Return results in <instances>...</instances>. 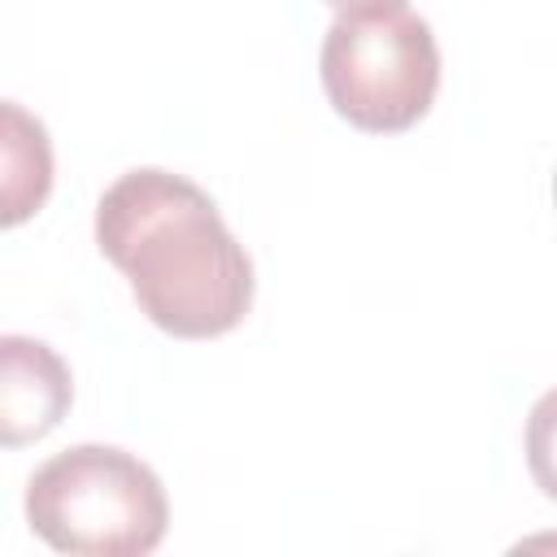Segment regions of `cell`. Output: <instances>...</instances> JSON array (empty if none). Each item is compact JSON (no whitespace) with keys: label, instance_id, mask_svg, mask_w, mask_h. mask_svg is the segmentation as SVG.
Returning a JSON list of instances; mask_svg holds the SVG:
<instances>
[{"label":"cell","instance_id":"1","mask_svg":"<svg viewBox=\"0 0 557 557\" xmlns=\"http://www.w3.org/2000/svg\"><path fill=\"white\" fill-rule=\"evenodd\" d=\"M96 244L131 278L152 326L213 339L252 309V261L209 191L170 170H131L96 205Z\"/></svg>","mask_w":557,"mask_h":557},{"label":"cell","instance_id":"2","mask_svg":"<svg viewBox=\"0 0 557 557\" xmlns=\"http://www.w3.org/2000/svg\"><path fill=\"white\" fill-rule=\"evenodd\" d=\"M26 518L44 544L70 557H139L165 535V487L135 453L74 444L26 483Z\"/></svg>","mask_w":557,"mask_h":557},{"label":"cell","instance_id":"3","mask_svg":"<svg viewBox=\"0 0 557 557\" xmlns=\"http://www.w3.org/2000/svg\"><path fill=\"white\" fill-rule=\"evenodd\" d=\"M322 87L357 131H409L435 100L440 48L431 26L409 9L339 13L322 39Z\"/></svg>","mask_w":557,"mask_h":557},{"label":"cell","instance_id":"4","mask_svg":"<svg viewBox=\"0 0 557 557\" xmlns=\"http://www.w3.org/2000/svg\"><path fill=\"white\" fill-rule=\"evenodd\" d=\"M70 366L30 335L0 339V440L9 448L48 435L70 409Z\"/></svg>","mask_w":557,"mask_h":557},{"label":"cell","instance_id":"5","mask_svg":"<svg viewBox=\"0 0 557 557\" xmlns=\"http://www.w3.org/2000/svg\"><path fill=\"white\" fill-rule=\"evenodd\" d=\"M4 135H0V152H4V165H0V222L4 226H17L26 222L44 200H48V187H52V144H48V131L39 117H30L17 100H4Z\"/></svg>","mask_w":557,"mask_h":557},{"label":"cell","instance_id":"6","mask_svg":"<svg viewBox=\"0 0 557 557\" xmlns=\"http://www.w3.org/2000/svg\"><path fill=\"white\" fill-rule=\"evenodd\" d=\"M527 466L544 496L557 500V387L531 405L527 418Z\"/></svg>","mask_w":557,"mask_h":557},{"label":"cell","instance_id":"7","mask_svg":"<svg viewBox=\"0 0 557 557\" xmlns=\"http://www.w3.org/2000/svg\"><path fill=\"white\" fill-rule=\"evenodd\" d=\"M339 13H366V9H405V0H326Z\"/></svg>","mask_w":557,"mask_h":557},{"label":"cell","instance_id":"8","mask_svg":"<svg viewBox=\"0 0 557 557\" xmlns=\"http://www.w3.org/2000/svg\"><path fill=\"white\" fill-rule=\"evenodd\" d=\"M553 196H557V174H553Z\"/></svg>","mask_w":557,"mask_h":557}]
</instances>
